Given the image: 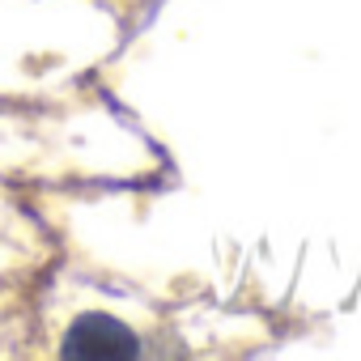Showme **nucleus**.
Masks as SVG:
<instances>
[{
	"label": "nucleus",
	"instance_id": "f257e3e1",
	"mask_svg": "<svg viewBox=\"0 0 361 361\" xmlns=\"http://www.w3.org/2000/svg\"><path fill=\"white\" fill-rule=\"evenodd\" d=\"M136 336L106 314H81L68 331L64 353L68 357H85V361H102V357H136Z\"/></svg>",
	"mask_w": 361,
	"mask_h": 361
}]
</instances>
